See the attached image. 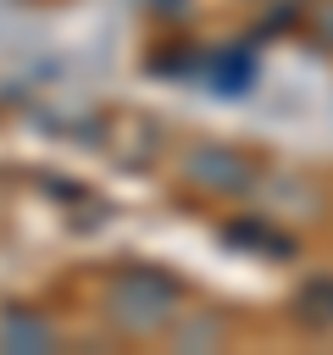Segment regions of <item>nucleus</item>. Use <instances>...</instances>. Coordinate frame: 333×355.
<instances>
[{
	"label": "nucleus",
	"instance_id": "f257e3e1",
	"mask_svg": "<svg viewBox=\"0 0 333 355\" xmlns=\"http://www.w3.org/2000/svg\"><path fill=\"white\" fill-rule=\"evenodd\" d=\"M172 305H178V283H172L166 272L122 266V272H117V283H111V305H105V311H111L122 327L150 333V327H161V322L172 316Z\"/></svg>",
	"mask_w": 333,
	"mask_h": 355
},
{
	"label": "nucleus",
	"instance_id": "f03ea898",
	"mask_svg": "<svg viewBox=\"0 0 333 355\" xmlns=\"http://www.w3.org/2000/svg\"><path fill=\"white\" fill-rule=\"evenodd\" d=\"M189 178L211 194H244L250 189V161L239 150H222V144H205L189 155Z\"/></svg>",
	"mask_w": 333,
	"mask_h": 355
},
{
	"label": "nucleus",
	"instance_id": "7ed1b4c3",
	"mask_svg": "<svg viewBox=\"0 0 333 355\" xmlns=\"http://www.w3.org/2000/svg\"><path fill=\"white\" fill-rule=\"evenodd\" d=\"M0 344H6V349H50V344H56V327H50L44 316L11 305V311L0 316Z\"/></svg>",
	"mask_w": 333,
	"mask_h": 355
},
{
	"label": "nucleus",
	"instance_id": "20e7f679",
	"mask_svg": "<svg viewBox=\"0 0 333 355\" xmlns=\"http://www.w3.org/2000/svg\"><path fill=\"white\" fill-rule=\"evenodd\" d=\"M294 316L305 327H333V277H311L294 300Z\"/></svg>",
	"mask_w": 333,
	"mask_h": 355
},
{
	"label": "nucleus",
	"instance_id": "39448f33",
	"mask_svg": "<svg viewBox=\"0 0 333 355\" xmlns=\"http://www.w3.org/2000/svg\"><path fill=\"white\" fill-rule=\"evenodd\" d=\"M250 72H255V67L244 61V50H228V55L211 61V78H216L222 94H244V89H250Z\"/></svg>",
	"mask_w": 333,
	"mask_h": 355
}]
</instances>
